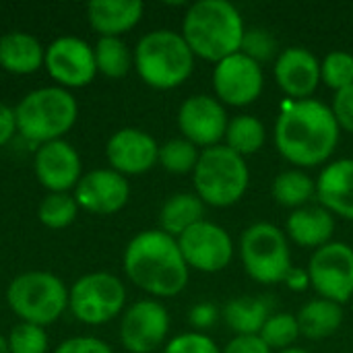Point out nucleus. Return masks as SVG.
Segmentation results:
<instances>
[{"instance_id": "1", "label": "nucleus", "mask_w": 353, "mask_h": 353, "mask_svg": "<svg viewBox=\"0 0 353 353\" xmlns=\"http://www.w3.org/2000/svg\"><path fill=\"white\" fill-rule=\"evenodd\" d=\"M333 110L316 99L285 103L275 124V145L294 165L312 168L327 161L339 143Z\"/></svg>"}, {"instance_id": "2", "label": "nucleus", "mask_w": 353, "mask_h": 353, "mask_svg": "<svg viewBox=\"0 0 353 353\" xmlns=\"http://www.w3.org/2000/svg\"><path fill=\"white\" fill-rule=\"evenodd\" d=\"M122 265L126 277L155 298L178 296L188 283V265L178 240L161 230L137 234L124 250Z\"/></svg>"}, {"instance_id": "3", "label": "nucleus", "mask_w": 353, "mask_h": 353, "mask_svg": "<svg viewBox=\"0 0 353 353\" xmlns=\"http://www.w3.org/2000/svg\"><path fill=\"white\" fill-rule=\"evenodd\" d=\"M244 31L240 10L228 0H199L182 21V37L192 54L215 64L240 52Z\"/></svg>"}, {"instance_id": "4", "label": "nucleus", "mask_w": 353, "mask_h": 353, "mask_svg": "<svg viewBox=\"0 0 353 353\" xmlns=\"http://www.w3.org/2000/svg\"><path fill=\"white\" fill-rule=\"evenodd\" d=\"M77 116L79 103L74 95L58 85L33 89L14 105L17 132L37 143V147L60 141L74 126Z\"/></svg>"}, {"instance_id": "5", "label": "nucleus", "mask_w": 353, "mask_h": 353, "mask_svg": "<svg viewBox=\"0 0 353 353\" xmlns=\"http://www.w3.org/2000/svg\"><path fill=\"white\" fill-rule=\"evenodd\" d=\"M139 77L153 89L182 85L194 68V54L182 33L155 29L143 35L132 52Z\"/></svg>"}, {"instance_id": "6", "label": "nucleus", "mask_w": 353, "mask_h": 353, "mask_svg": "<svg viewBox=\"0 0 353 353\" xmlns=\"http://www.w3.org/2000/svg\"><path fill=\"white\" fill-rule=\"evenodd\" d=\"M6 302L21 323L46 329L68 310V288L54 273L27 271L8 283Z\"/></svg>"}, {"instance_id": "7", "label": "nucleus", "mask_w": 353, "mask_h": 353, "mask_svg": "<svg viewBox=\"0 0 353 353\" xmlns=\"http://www.w3.org/2000/svg\"><path fill=\"white\" fill-rule=\"evenodd\" d=\"M192 180L196 196L205 205L230 207L244 196L250 172L242 155L234 153L225 145H215L201 151Z\"/></svg>"}, {"instance_id": "8", "label": "nucleus", "mask_w": 353, "mask_h": 353, "mask_svg": "<svg viewBox=\"0 0 353 353\" xmlns=\"http://www.w3.org/2000/svg\"><path fill=\"white\" fill-rule=\"evenodd\" d=\"M240 256L246 273L265 285L285 281L292 271V252L285 234L273 223L250 225L240 240Z\"/></svg>"}, {"instance_id": "9", "label": "nucleus", "mask_w": 353, "mask_h": 353, "mask_svg": "<svg viewBox=\"0 0 353 353\" xmlns=\"http://www.w3.org/2000/svg\"><path fill=\"white\" fill-rule=\"evenodd\" d=\"M126 304L124 283L105 271L79 277L68 290V310L77 321L89 327L105 325L122 314Z\"/></svg>"}, {"instance_id": "10", "label": "nucleus", "mask_w": 353, "mask_h": 353, "mask_svg": "<svg viewBox=\"0 0 353 353\" xmlns=\"http://www.w3.org/2000/svg\"><path fill=\"white\" fill-rule=\"evenodd\" d=\"M308 279L314 292L335 304L353 296V248L345 242H329L314 250L308 263Z\"/></svg>"}, {"instance_id": "11", "label": "nucleus", "mask_w": 353, "mask_h": 353, "mask_svg": "<svg viewBox=\"0 0 353 353\" xmlns=\"http://www.w3.org/2000/svg\"><path fill=\"white\" fill-rule=\"evenodd\" d=\"M43 66L48 74L64 89L89 85L97 74L93 46L74 35H62L46 48Z\"/></svg>"}, {"instance_id": "12", "label": "nucleus", "mask_w": 353, "mask_h": 353, "mask_svg": "<svg viewBox=\"0 0 353 353\" xmlns=\"http://www.w3.org/2000/svg\"><path fill=\"white\" fill-rule=\"evenodd\" d=\"M176 240L188 269L217 273L234 259V242L230 234L221 225L207 219L192 225Z\"/></svg>"}, {"instance_id": "13", "label": "nucleus", "mask_w": 353, "mask_h": 353, "mask_svg": "<svg viewBox=\"0 0 353 353\" xmlns=\"http://www.w3.org/2000/svg\"><path fill=\"white\" fill-rule=\"evenodd\" d=\"M170 333V314L157 300H139L122 312L120 341L130 353H151Z\"/></svg>"}, {"instance_id": "14", "label": "nucleus", "mask_w": 353, "mask_h": 353, "mask_svg": "<svg viewBox=\"0 0 353 353\" xmlns=\"http://www.w3.org/2000/svg\"><path fill=\"white\" fill-rule=\"evenodd\" d=\"M265 85V74L259 62L238 52L215 64L213 87L217 99L230 105H248L259 99Z\"/></svg>"}, {"instance_id": "15", "label": "nucleus", "mask_w": 353, "mask_h": 353, "mask_svg": "<svg viewBox=\"0 0 353 353\" xmlns=\"http://www.w3.org/2000/svg\"><path fill=\"white\" fill-rule=\"evenodd\" d=\"M228 114L219 99L211 95H192L178 110V126L186 141L196 147H215L225 139Z\"/></svg>"}, {"instance_id": "16", "label": "nucleus", "mask_w": 353, "mask_h": 353, "mask_svg": "<svg viewBox=\"0 0 353 353\" xmlns=\"http://www.w3.org/2000/svg\"><path fill=\"white\" fill-rule=\"evenodd\" d=\"M77 205L93 215H114L126 207L130 199V184L126 176L112 168H99L83 174L74 186Z\"/></svg>"}, {"instance_id": "17", "label": "nucleus", "mask_w": 353, "mask_h": 353, "mask_svg": "<svg viewBox=\"0 0 353 353\" xmlns=\"http://www.w3.org/2000/svg\"><path fill=\"white\" fill-rule=\"evenodd\" d=\"M33 170L39 184L50 192H68L83 178L81 155L64 139L39 145L33 157Z\"/></svg>"}, {"instance_id": "18", "label": "nucleus", "mask_w": 353, "mask_h": 353, "mask_svg": "<svg viewBox=\"0 0 353 353\" xmlns=\"http://www.w3.org/2000/svg\"><path fill=\"white\" fill-rule=\"evenodd\" d=\"M105 157L114 172L122 176H139L157 163L159 145L149 132L126 126L108 139Z\"/></svg>"}, {"instance_id": "19", "label": "nucleus", "mask_w": 353, "mask_h": 353, "mask_svg": "<svg viewBox=\"0 0 353 353\" xmlns=\"http://www.w3.org/2000/svg\"><path fill=\"white\" fill-rule=\"evenodd\" d=\"M275 81L296 101L308 99L321 83V62L310 50L292 46L275 60Z\"/></svg>"}, {"instance_id": "20", "label": "nucleus", "mask_w": 353, "mask_h": 353, "mask_svg": "<svg viewBox=\"0 0 353 353\" xmlns=\"http://www.w3.org/2000/svg\"><path fill=\"white\" fill-rule=\"evenodd\" d=\"M316 194L327 211L353 221V159L329 163L316 180Z\"/></svg>"}, {"instance_id": "21", "label": "nucleus", "mask_w": 353, "mask_h": 353, "mask_svg": "<svg viewBox=\"0 0 353 353\" xmlns=\"http://www.w3.org/2000/svg\"><path fill=\"white\" fill-rule=\"evenodd\" d=\"M143 10L145 4L141 0H91L87 19L101 37H120L141 21Z\"/></svg>"}, {"instance_id": "22", "label": "nucleus", "mask_w": 353, "mask_h": 353, "mask_svg": "<svg viewBox=\"0 0 353 353\" xmlns=\"http://www.w3.org/2000/svg\"><path fill=\"white\" fill-rule=\"evenodd\" d=\"M288 236L304 248H321L331 242L335 232V215L321 207H300L285 223Z\"/></svg>"}, {"instance_id": "23", "label": "nucleus", "mask_w": 353, "mask_h": 353, "mask_svg": "<svg viewBox=\"0 0 353 353\" xmlns=\"http://www.w3.org/2000/svg\"><path fill=\"white\" fill-rule=\"evenodd\" d=\"M46 48L37 37L25 31L0 35V66L12 74H31L43 66Z\"/></svg>"}, {"instance_id": "24", "label": "nucleus", "mask_w": 353, "mask_h": 353, "mask_svg": "<svg viewBox=\"0 0 353 353\" xmlns=\"http://www.w3.org/2000/svg\"><path fill=\"white\" fill-rule=\"evenodd\" d=\"M273 300L271 296L261 298H234L223 308L225 325L238 335H261L265 323L273 316Z\"/></svg>"}, {"instance_id": "25", "label": "nucleus", "mask_w": 353, "mask_h": 353, "mask_svg": "<svg viewBox=\"0 0 353 353\" xmlns=\"http://www.w3.org/2000/svg\"><path fill=\"white\" fill-rule=\"evenodd\" d=\"M205 203L194 192H178L170 196L159 213L161 232L172 238H180L186 230L201 223L205 217Z\"/></svg>"}, {"instance_id": "26", "label": "nucleus", "mask_w": 353, "mask_h": 353, "mask_svg": "<svg viewBox=\"0 0 353 353\" xmlns=\"http://www.w3.org/2000/svg\"><path fill=\"white\" fill-rule=\"evenodd\" d=\"M300 335L308 339H325L331 337L343 323L341 304H335L325 298H316L306 302L296 314Z\"/></svg>"}, {"instance_id": "27", "label": "nucleus", "mask_w": 353, "mask_h": 353, "mask_svg": "<svg viewBox=\"0 0 353 353\" xmlns=\"http://www.w3.org/2000/svg\"><path fill=\"white\" fill-rule=\"evenodd\" d=\"M267 139V130L265 124L250 116H236L228 122V130H225V147H230L234 153L238 155H252L256 153Z\"/></svg>"}, {"instance_id": "28", "label": "nucleus", "mask_w": 353, "mask_h": 353, "mask_svg": "<svg viewBox=\"0 0 353 353\" xmlns=\"http://www.w3.org/2000/svg\"><path fill=\"white\" fill-rule=\"evenodd\" d=\"M316 194V182L302 170H285L273 180V199L292 207L294 211L306 207V203Z\"/></svg>"}, {"instance_id": "29", "label": "nucleus", "mask_w": 353, "mask_h": 353, "mask_svg": "<svg viewBox=\"0 0 353 353\" xmlns=\"http://www.w3.org/2000/svg\"><path fill=\"white\" fill-rule=\"evenodd\" d=\"M93 52L97 72L110 79H120L128 74L130 66H134V56L126 41L120 37H99L97 43L93 46Z\"/></svg>"}, {"instance_id": "30", "label": "nucleus", "mask_w": 353, "mask_h": 353, "mask_svg": "<svg viewBox=\"0 0 353 353\" xmlns=\"http://www.w3.org/2000/svg\"><path fill=\"white\" fill-rule=\"evenodd\" d=\"M79 209L81 207L77 205L74 196H70L68 192H50L39 203L37 217L50 230H64L77 219Z\"/></svg>"}, {"instance_id": "31", "label": "nucleus", "mask_w": 353, "mask_h": 353, "mask_svg": "<svg viewBox=\"0 0 353 353\" xmlns=\"http://www.w3.org/2000/svg\"><path fill=\"white\" fill-rule=\"evenodd\" d=\"M199 157H201V153H199L196 145H192L186 139H172L159 147L157 161L163 165V170H168L172 174H188V172H194Z\"/></svg>"}, {"instance_id": "32", "label": "nucleus", "mask_w": 353, "mask_h": 353, "mask_svg": "<svg viewBox=\"0 0 353 353\" xmlns=\"http://www.w3.org/2000/svg\"><path fill=\"white\" fill-rule=\"evenodd\" d=\"M269 350H288L296 343V339L300 337V327H298V319L294 314H273L261 335H259Z\"/></svg>"}, {"instance_id": "33", "label": "nucleus", "mask_w": 353, "mask_h": 353, "mask_svg": "<svg viewBox=\"0 0 353 353\" xmlns=\"http://www.w3.org/2000/svg\"><path fill=\"white\" fill-rule=\"evenodd\" d=\"M321 79L325 81L327 87L341 91L345 87L353 85V54L335 50L325 56L321 62Z\"/></svg>"}, {"instance_id": "34", "label": "nucleus", "mask_w": 353, "mask_h": 353, "mask_svg": "<svg viewBox=\"0 0 353 353\" xmlns=\"http://www.w3.org/2000/svg\"><path fill=\"white\" fill-rule=\"evenodd\" d=\"M6 341L10 353H48V345H50L46 329L29 323L14 325Z\"/></svg>"}, {"instance_id": "35", "label": "nucleus", "mask_w": 353, "mask_h": 353, "mask_svg": "<svg viewBox=\"0 0 353 353\" xmlns=\"http://www.w3.org/2000/svg\"><path fill=\"white\" fill-rule=\"evenodd\" d=\"M240 52L261 64L265 60H271L277 54V39L273 37L271 31H267L263 27H252V29L244 31Z\"/></svg>"}, {"instance_id": "36", "label": "nucleus", "mask_w": 353, "mask_h": 353, "mask_svg": "<svg viewBox=\"0 0 353 353\" xmlns=\"http://www.w3.org/2000/svg\"><path fill=\"white\" fill-rule=\"evenodd\" d=\"M163 353H221L211 337L205 333H184L174 337Z\"/></svg>"}, {"instance_id": "37", "label": "nucleus", "mask_w": 353, "mask_h": 353, "mask_svg": "<svg viewBox=\"0 0 353 353\" xmlns=\"http://www.w3.org/2000/svg\"><path fill=\"white\" fill-rule=\"evenodd\" d=\"M331 110L339 128L353 132V85L335 93Z\"/></svg>"}, {"instance_id": "38", "label": "nucleus", "mask_w": 353, "mask_h": 353, "mask_svg": "<svg viewBox=\"0 0 353 353\" xmlns=\"http://www.w3.org/2000/svg\"><path fill=\"white\" fill-rule=\"evenodd\" d=\"M54 353H114L112 347L97 337H70L62 341Z\"/></svg>"}, {"instance_id": "39", "label": "nucleus", "mask_w": 353, "mask_h": 353, "mask_svg": "<svg viewBox=\"0 0 353 353\" xmlns=\"http://www.w3.org/2000/svg\"><path fill=\"white\" fill-rule=\"evenodd\" d=\"M221 353H271V350L259 335H238L223 347Z\"/></svg>"}, {"instance_id": "40", "label": "nucleus", "mask_w": 353, "mask_h": 353, "mask_svg": "<svg viewBox=\"0 0 353 353\" xmlns=\"http://www.w3.org/2000/svg\"><path fill=\"white\" fill-rule=\"evenodd\" d=\"M188 319H190V325H192L194 329L205 331V329H211V327L217 323V319H219V310H217L213 304L203 302V304H196V306L190 310Z\"/></svg>"}, {"instance_id": "41", "label": "nucleus", "mask_w": 353, "mask_h": 353, "mask_svg": "<svg viewBox=\"0 0 353 353\" xmlns=\"http://www.w3.org/2000/svg\"><path fill=\"white\" fill-rule=\"evenodd\" d=\"M17 132L14 108L0 101V147H4Z\"/></svg>"}, {"instance_id": "42", "label": "nucleus", "mask_w": 353, "mask_h": 353, "mask_svg": "<svg viewBox=\"0 0 353 353\" xmlns=\"http://www.w3.org/2000/svg\"><path fill=\"white\" fill-rule=\"evenodd\" d=\"M285 283H288L292 290H296V292L306 290V288L310 285L308 271H302V269H294V267H292V271H290L288 277H285Z\"/></svg>"}, {"instance_id": "43", "label": "nucleus", "mask_w": 353, "mask_h": 353, "mask_svg": "<svg viewBox=\"0 0 353 353\" xmlns=\"http://www.w3.org/2000/svg\"><path fill=\"white\" fill-rule=\"evenodd\" d=\"M0 353H10L8 352V341L2 333H0Z\"/></svg>"}, {"instance_id": "44", "label": "nucleus", "mask_w": 353, "mask_h": 353, "mask_svg": "<svg viewBox=\"0 0 353 353\" xmlns=\"http://www.w3.org/2000/svg\"><path fill=\"white\" fill-rule=\"evenodd\" d=\"M279 353H310L306 352V350H302V347H288V350H283V352Z\"/></svg>"}]
</instances>
